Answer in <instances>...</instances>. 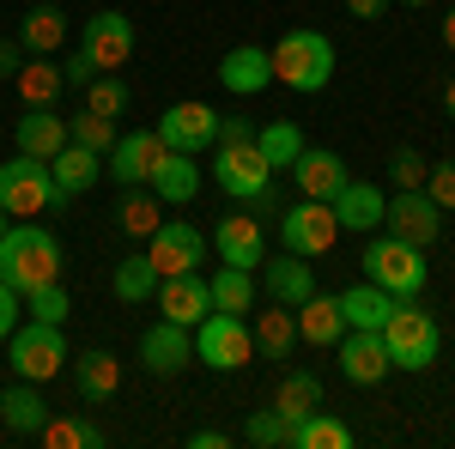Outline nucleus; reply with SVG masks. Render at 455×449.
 <instances>
[{
    "mask_svg": "<svg viewBox=\"0 0 455 449\" xmlns=\"http://www.w3.org/2000/svg\"><path fill=\"white\" fill-rule=\"evenodd\" d=\"M98 171H104V152H92V146H61V152H55V158H49V176H55V188H61V195H85V188H92V182H98Z\"/></svg>",
    "mask_w": 455,
    "mask_h": 449,
    "instance_id": "a878e982",
    "label": "nucleus"
},
{
    "mask_svg": "<svg viewBox=\"0 0 455 449\" xmlns=\"http://www.w3.org/2000/svg\"><path fill=\"white\" fill-rule=\"evenodd\" d=\"M188 444H195V449H225V444H231V437H225V431H195Z\"/></svg>",
    "mask_w": 455,
    "mask_h": 449,
    "instance_id": "3c124183",
    "label": "nucleus"
},
{
    "mask_svg": "<svg viewBox=\"0 0 455 449\" xmlns=\"http://www.w3.org/2000/svg\"><path fill=\"white\" fill-rule=\"evenodd\" d=\"M164 207H188L195 195H201V164H195V152H171L164 164H158V176L146 182Z\"/></svg>",
    "mask_w": 455,
    "mask_h": 449,
    "instance_id": "393cba45",
    "label": "nucleus"
},
{
    "mask_svg": "<svg viewBox=\"0 0 455 449\" xmlns=\"http://www.w3.org/2000/svg\"><path fill=\"white\" fill-rule=\"evenodd\" d=\"M12 79H19L25 109H55V98L68 92V79H61V61H55V55H31V61L12 73Z\"/></svg>",
    "mask_w": 455,
    "mask_h": 449,
    "instance_id": "bb28decb",
    "label": "nucleus"
},
{
    "mask_svg": "<svg viewBox=\"0 0 455 449\" xmlns=\"http://www.w3.org/2000/svg\"><path fill=\"white\" fill-rule=\"evenodd\" d=\"M212 249H219V261H231V268H261V261H267V231H261L255 212H225V219L212 225Z\"/></svg>",
    "mask_w": 455,
    "mask_h": 449,
    "instance_id": "dca6fc26",
    "label": "nucleus"
},
{
    "mask_svg": "<svg viewBox=\"0 0 455 449\" xmlns=\"http://www.w3.org/2000/svg\"><path fill=\"white\" fill-rule=\"evenodd\" d=\"M401 6H431V0H401Z\"/></svg>",
    "mask_w": 455,
    "mask_h": 449,
    "instance_id": "5fc2aeb1",
    "label": "nucleus"
},
{
    "mask_svg": "<svg viewBox=\"0 0 455 449\" xmlns=\"http://www.w3.org/2000/svg\"><path fill=\"white\" fill-rule=\"evenodd\" d=\"M212 182L237 201V207H255L267 188H274V164L261 158V146H255V134L243 140H219L212 146Z\"/></svg>",
    "mask_w": 455,
    "mask_h": 449,
    "instance_id": "7ed1b4c3",
    "label": "nucleus"
},
{
    "mask_svg": "<svg viewBox=\"0 0 455 449\" xmlns=\"http://www.w3.org/2000/svg\"><path fill=\"white\" fill-rule=\"evenodd\" d=\"M280 237H285L291 255L315 261V255H328V249L340 243V219H334L328 201H304V195H298V207L280 212Z\"/></svg>",
    "mask_w": 455,
    "mask_h": 449,
    "instance_id": "9d476101",
    "label": "nucleus"
},
{
    "mask_svg": "<svg viewBox=\"0 0 455 449\" xmlns=\"http://www.w3.org/2000/svg\"><path fill=\"white\" fill-rule=\"evenodd\" d=\"M383 341H388V365L395 371H425V365H437L443 334H437V316L431 310H419L413 298H395V310L383 322Z\"/></svg>",
    "mask_w": 455,
    "mask_h": 449,
    "instance_id": "f03ea898",
    "label": "nucleus"
},
{
    "mask_svg": "<svg viewBox=\"0 0 455 449\" xmlns=\"http://www.w3.org/2000/svg\"><path fill=\"white\" fill-rule=\"evenodd\" d=\"M36 437H43L49 449H98L104 444V431H98L92 419H49Z\"/></svg>",
    "mask_w": 455,
    "mask_h": 449,
    "instance_id": "58836bf2",
    "label": "nucleus"
},
{
    "mask_svg": "<svg viewBox=\"0 0 455 449\" xmlns=\"http://www.w3.org/2000/svg\"><path fill=\"white\" fill-rule=\"evenodd\" d=\"M261 268H267V298H274V304H291V310H298V304L315 292L310 261H304V255H291V249H285L280 261H261Z\"/></svg>",
    "mask_w": 455,
    "mask_h": 449,
    "instance_id": "c756f323",
    "label": "nucleus"
},
{
    "mask_svg": "<svg viewBox=\"0 0 455 449\" xmlns=\"http://www.w3.org/2000/svg\"><path fill=\"white\" fill-rule=\"evenodd\" d=\"M146 261L158 268V279L201 274V261H207V231H201V225H188V219H164V225L146 237Z\"/></svg>",
    "mask_w": 455,
    "mask_h": 449,
    "instance_id": "1a4fd4ad",
    "label": "nucleus"
},
{
    "mask_svg": "<svg viewBox=\"0 0 455 449\" xmlns=\"http://www.w3.org/2000/svg\"><path fill=\"white\" fill-rule=\"evenodd\" d=\"M140 365L152 377H176V371H188L195 365V334L182 328V322H152L140 334Z\"/></svg>",
    "mask_w": 455,
    "mask_h": 449,
    "instance_id": "f3484780",
    "label": "nucleus"
},
{
    "mask_svg": "<svg viewBox=\"0 0 455 449\" xmlns=\"http://www.w3.org/2000/svg\"><path fill=\"white\" fill-rule=\"evenodd\" d=\"M443 116H450V122H455V79H450V85H443Z\"/></svg>",
    "mask_w": 455,
    "mask_h": 449,
    "instance_id": "864d4df0",
    "label": "nucleus"
},
{
    "mask_svg": "<svg viewBox=\"0 0 455 449\" xmlns=\"http://www.w3.org/2000/svg\"><path fill=\"white\" fill-rule=\"evenodd\" d=\"M73 389H79V401H85V407L109 401V395L122 389V358H116L109 346H92V352H79V358H73Z\"/></svg>",
    "mask_w": 455,
    "mask_h": 449,
    "instance_id": "412c9836",
    "label": "nucleus"
},
{
    "mask_svg": "<svg viewBox=\"0 0 455 449\" xmlns=\"http://www.w3.org/2000/svg\"><path fill=\"white\" fill-rule=\"evenodd\" d=\"M383 219H388L395 237L419 243V249H425V243H437V231H443V207H437L425 188H401V195H388Z\"/></svg>",
    "mask_w": 455,
    "mask_h": 449,
    "instance_id": "4468645a",
    "label": "nucleus"
},
{
    "mask_svg": "<svg viewBox=\"0 0 455 449\" xmlns=\"http://www.w3.org/2000/svg\"><path fill=\"white\" fill-rule=\"evenodd\" d=\"M207 285H212V310H231V316L255 310V268H231V261H225Z\"/></svg>",
    "mask_w": 455,
    "mask_h": 449,
    "instance_id": "473e14b6",
    "label": "nucleus"
},
{
    "mask_svg": "<svg viewBox=\"0 0 455 449\" xmlns=\"http://www.w3.org/2000/svg\"><path fill=\"white\" fill-rule=\"evenodd\" d=\"M68 207V195L55 188V176L43 158H12V164H0V212L6 219H36V212H55Z\"/></svg>",
    "mask_w": 455,
    "mask_h": 449,
    "instance_id": "423d86ee",
    "label": "nucleus"
},
{
    "mask_svg": "<svg viewBox=\"0 0 455 449\" xmlns=\"http://www.w3.org/2000/svg\"><path fill=\"white\" fill-rule=\"evenodd\" d=\"M61 79H68V85H92V79H98V61H92L85 49H73L68 61H61Z\"/></svg>",
    "mask_w": 455,
    "mask_h": 449,
    "instance_id": "49530a36",
    "label": "nucleus"
},
{
    "mask_svg": "<svg viewBox=\"0 0 455 449\" xmlns=\"http://www.w3.org/2000/svg\"><path fill=\"white\" fill-rule=\"evenodd\" d=\"M340 334H347L340 298H322V292H310V298L298 304V341H304V346H334Z\"/></svg>",
    "mask_w": 455,
    "mask_h": 449,
    "instance_id": "cd10ccee",
    "label": "nucleus"
},
{
    "mask_svg": "<svg viewBox=\"0 0 455 449\" xmlns=\"http://www.w3.org/2000/svg\"><path fill=\"white\" fill-rule=\"evenodd\" d=\"M0 231H6V212H0Z\"/></svg>",
    "mask_w": 455,
    "mask_h": 449,
    "instance_id": "6e6d98bb",
    "label": "nucleus"
},
{
    "mask_svg": "<svg viewBox=\"0 0 455 449\" xmlns=\"http://www.w3.org/2000/svg\"><path fill=\"white\" fill-rule=\"evenodd\" d=\"M19 310H25V298H19V292L0 279V346H6V334L19 328Z\"/></svg>",
    "mask_w": 455,
    "mask_h": 449,
    "instance_id": "de8ad7c7",
    "label": "nucleus"
},
{
    "mask_svg": "<svg viewBox=\"0 0 455 449\" xmlns=\"http://www.w3.org/2000/svg\"><path fill=\"white\" fill-rule=\"evenodd\" d=\"M79 49L98 61V73H116V68H128V55H134V19L128 12H92L85 19V31H79Z\"/></svg>",
    "mask_w": 455,
    "mask_h": 449,
    "instance_id": "f8f14e48",
    "label": "nucleus"
},
{
    "mask_svg": "<svg viewBox=\"0 0 455 449\" xmlns=\"http://www.w3.org/2000/svg\"><path fill=\"white\" fill-rule=\"evenodd\" d=\"M388 310H395V298H388L383 285H371V279L340 292V316H347V328H383Z\"/></svg>",
    "mask_w": 455,
    "mask_h": 449,
    "instance_id": "2f4dec72",
    "label": "nucleus"
},
{
    "mask_svg": "<svg viewBox=\"0 0 455 449\" xmlns=\"http://www.w3.org/2000/svg\"><path fill=\"white\" fill-rule=\"evenodd\" d=\"M255 146L274 171H291V158L304 152V134H298V122H267V128H255Z\"/></svg>",
    "mask_w": 455,
    "mask_h": 449,
    "instance_id": "4c0bfd02",
    "label": "nucleus"
},
{
    "mask_svg": "<svg viewBox=\"0 0 455 449\" xmlns=\"http://www.w3.org/2000/svg\"><path fill=\"white\" fill-rule=\"evenodd\" d=\"M85 109H92V116H109V122H116V116L128 109V85H122L116 73H98V79L85 85Z\"/></svg>",
    "mask_w": 455,
    "mask_h": 449,
    "instance_id": "a19ab883",
    "label": "nucleus"
},
{
    "mask_svg": "<svg viewBox=\"0 0 455 449\" xmlns=\"http://www.w3.org/2000/svg\"><path fill=\"white\" fill-rule=\"evenodd\" d=\"M352 12H358V19H383L388 12V0H347Z\"/></svg>",
    "mask_w": 455,
    "mask_h": 449,
    "instance_id": "8fccbe9b",
    "label": "nucleus"
},
{
    "mask_svg": "<svg viewBox=\"0 0 455 449\" xmlns=\"http://www.w3.org/2000/svg\"><path fill=\"white\" fill-rule=\"evenodd\" d=\"M12 140H19V152H25V158H43V164H49V158L68 146V122H61L55 109H25V116H19V128H12Z\"/></svg>",
    "mask_w": 455,
    "mask_h": 449,
    "instance_id": "4be33fe9",
    "label": "nucleus"
},
{
    "mask_svg": "<svg viewBox=\"0 0 455 449\" xmlns=\"http://www.w3.org/2000/svg\"><path fill=\"white\" fill-rule=\"evenodd\" d=\"M171 158V146L158 140V128H140V134H116V146H109L104 171L122 182V188H146L152 176H158V164Z\"/></svg>",
    "mask_w": 455,
    "mask_h": 449,
    "instance_id": "9b49d317",
    "label": "nucleus"
},
{
    "mask_svg": "<svg viewBox=\"0 0 455 449\" xmlns=\"http://www.w3.org/2000/svg\"><path fill=\"white\" fill-rule=\"evenodd\" d=\"M443 49H450V55H455V6H450V12H443Z\"/></svg>",
    "mask_w": 455,
    "mask_h": 449,
    "instance_id": "603ef678",
    "label": "nucleus"
},
{
    "mask_svg": "<svg viewBox=\"0 0 455 449\" xmlns=\"http://www.w3.org/2000/svg\"><path fill=\"white\" fill-rule=\"evenodd\" d=\"M328 207H334V219H340V231H377L388 201H383V188H377V182H347Z\"/></svg>",
    "mask_w": 455,
    "mask_h": 449,
    "instance_id": "5701e85b",
    "label": "nucleus"
},
{
    "mask_svg": "<svg viewBox=\"0 0 455 449\" xmlns=\"http://www.w3.org/2000/svg\"><path fill=\"white\" fill-rule=\"evenodd\" d=\"M195 358H201L207 371H243L249 358H255L249 322L231 316V310H207L201 322H195Z\"/></svg>",
    "mask_w": 455,
    "mask_h": 449,
    "instance_id": "6e6552de",
    "label": "nucleus"
},
{
    "mask_svg": "<svg viewBox=\"0 0 455 449\" xmlns=\"http://www.w3.org/2000/svg\"><path fill=\"white\" fill-rule=\"evenodd\" d=\"M19 43H25V55H61L68 49V12L61 6H31L19 19Z\"/></svg>",
    "mask_w": 455,
    "mask_h": 449,
    "instance_id": "c85d7f7f",
    "label": "nucleus"
},
{
    "mask_svg": "<svg viewBox=\"0 0 455 449\" xmlns=\"http://www.w3.org/2000/svg\"><path fill=\"white\" fill-rule=\"evenodd\" d=\"M68 140H73V146H92V152H104V158H109V146H116V122L85 109V116H73V122H68Z\"/></svg>",
    "mask_w": 455,
    "mask_h": 449,
    "instance_id": "79ce46f5",
    "label": "nucleus"
},
{
    "mask_svg": "<svg viewBox=\"0 0 455 449\" xmlns=\"http://www.w3.org/2000/svg\"><path fill=\"white\" fill-rule=\"evenodd\" d=\"M425 171H431V164H425L419 146H401V152L388 158V176H395L401 188H425Z\"/></svg>",
    "mask_w": 455,
    "mask_h": 449,
    "instance_id": "c03bdc74",
    "label": "nucleus"
},
{
    "mask_svg": "<svg viewBox=\"0 0 455 449\" xmlns=\"http://www.w3.org/2000/svg\"><path fill=\"white\" fill-rule=\"evenodd\" d=\"M334 79V43L322 31H285L274 43V85L291 92H322Z\"/></svg>",
    "mask_w": 455,
    "mask_h": 449,
    "instance_id": "39448f33",
    "label": "nucleus"
},
{
    "mask_svg": "<svg viewBox=\"0 0 455 449\" xmlns=\"http://www.w3.org/2000/svg\"><path fill=\"white\" fill-rule=\"evenodd\" d=\"M255 352L261 358H291V341H298V310L291 304H274V310H261L255 316Z\"/></svg>",
    "mask_w": 455,
    "mask_h": 449,
    "instance_id": "7c9ffc66",
    "label": "nucleus"
},
{
    "mask_svg": "<svg viewBox=\"0 0 455 449\" xmlns=\"http://www.w3.org/2000/svg\"><path fill=\"white\" fill-rule=\"evenodd\" d=\"M0 279L19 298H31L36 285H55L61 279V243H55V231H43L36 219L6 225L0 231Z\"/></svg>",
    "mask_w": 455,
    "mask_h": 449,
    "instance_id": "f257e3e1",
    "label": "nucleus"
},
{
    "mask_svg": "<svg viewBox=\"0 0 455 449\" xmlns=\"http://www.w3.org/2000/svg\"><path fill=\"white\" fill-rule=\"evenodd\" d=\"M425 195H431L443 212H455V158H437V164L425 171Z\"/></svg>",
    "mask_w": 455,
    "mask_h": 449,
    "instance_id": "a18cd8bd",
    "label": "nucleus"
},
{
    "mask_svg": "<svg viewBox=\"0 0 455 449\" xmlns=\"http://www.w3.org/2000/svg\"><path fill=\"white\" fill-rule=\"evenodd\" d=\"M291 182H298V195H304V201H334L352 176H347V164H340V152L304 146V152L291 158Z\"/></svg>",
    "mask_w": 455,
    "mask_h": 449,
    "instance_id": "a211bd4d",
    "label": "nucleus"
},
{
    "mask_svg": "<svg viewBox=\"0 0 455 449\" xmlns=\"http://www.w3.org/2000/svg\"><path fill=\"white\" fill-rule=\"evenodd\" d=\"M164 201H158V195H152V188H128V201H122V207H116V225H122V231H128V237H152V231H158V225H164Z\"/></svg>",
    "mask_w": 455,
    "mask_h": 449,
    "instance_id": "c9c22d12",
    "label": "nucleus"
},
{
    "mask_svg": "<svg viewBox=\"0 0 455 449\" xmlns=\"http://www.w3.org/2000/svg\"><path fill=\"white\" fill-rule=\"evenodd\" d=\"M109 285H116L122 304H146V298L158 292V268H152L146 255H128V261H116V279H109Z\"/></svg>",
    "mask_w": 455,
    "mask_h": 449,
    "instance_id": "e433bc0d",
    "label": "nucleus"
},
{
    "mask_svg": "<svg viewBox=\"0 0 455 449\" xmlns=\"http://www.w3.org/2000/svg\"><path fill=\"white\" fill-rule=\"evenodd\" d=\"M219 85H225V92H237V98L267 92V85H274V49H255V43L231 49V55L219 61Z\"/></svg>",
    "mask_w": 455,
    "mask_h": 449,
    "instance_id": "aec40b11",
    "label": "nucleus"
},
{
    "mask_svg": "<svg viewBox=\"0 0 455 449\" xmlns=\"http://www.w3.org/2000/svg\"><path fill=\"white\" fill-rule=\"evenodd\" d=\"M291 449H352V431L340 425L334 413H322L315 407L310 419H298V431H291Z\"/></svg>",
    "mask_w": 455,
    "mask_h": 449,
    "instance_id": "f704fd0d",
    "label": "nucleus"
},
{
    "mask_svg": "<svg viewBox=\"0 0 455 449\" xmlns=\"http://www.w3.org/2000/svg\"><path fill=\"white\" fill-rule=\"evenodd\" d=\"M274 407H280V413L291 419V431H298V419H310L315 407H322V382H315L310 371H285L280 395H274Z\"/></svg>",
    "mask_w": 455,
    "mask_h": 449,
    "instance_id": "72a5a7b5",
    "label": "nucleus"
},
{
    "mask_svg": "<svg viewBox=\"0 0 455 449\" xmlns=\"http://www.w3.org/2000/svg\"><path fill=\"white\" fill-rule=\"evenodd\" d=\"M0 425L6 431H19V437H36L43 425H49V401L36 395V382H12V389H0Z\"/></svg>",
    "mask_w": 455,
    "mask_h": 449,
    "instance_id": "b1692460",
    "label": "nucleus"
},
{
    "mask_svg": "<svg viewBox=\"0 0 455 449\" xmlns=\"http://www.w3.org/2000/svg\"><path fill=\"white\" fill-rule=\"evenodd\" d=\"M243 437L255 449H291V419H285L280 407H261V413H249Z\"/></svg>",
    "mask_w": 455,
    "mask_h": 449,
    "instance_id": "ea45409f",
    "label": "nucleus"
},
{
    "mask_svg": "<svg viewBox=\"0 0 455 449\" xmlns=\"http://www.w3.org/2000/svg\"><path fill=\"white\" fill-rule=\"evenodd\" d=\"M158 140L171 146V152H207L212 140H219V109L212 104H171L158 116Z\"/></svg>",
    "mask_w": 455,
    "mask_h": 449,
    "instance_id": "ddd939ff",
    "label": "nucleus"
},
{
    "mask_svg": "<svg viewBox=\"0 0 455 449\" xmlns=\"http://www.w3.org/2000/svg\"><path fill=\"white\" fill-rule=\"evenodd\" d=\"M25 310H31L36 322H68V292H61V279H55V285H36L31 298H25Z\"/></svg>",
    "mask_w": 455,
    "mask_h": 449,
    "instance_id": "37998d69",
    "label": "nucleus"
},
{
    "mask_svg": "<svg viewBox=\"0 0 455 449\" xmlns=\"http://www.w3.org/2000/svg\"><path fill=\"white\" fill-rule=\"evenodd\" d=\"M334 346H340V377H347V382L371 389V382L388 377V341H383V328H347Z\"/></svg>",
    "mask_w": 455,
    "mask_h": 449,
    "instance_id": "2eb2a0df",
    "label": "nucleus"
},
{
    "mask_svg": "<svg viewBox=\"0 0 455 449\" xmlns=\"http://www.w3.org/2000/svg\"><path fill=\"white\" fill-rule=\"evenodd\" d=\"M158 316L164 322H182V328H195L201 316L212 310V285L201 274H171V279H158Z\"/></svg>",
    "mask_w": 455,
    "mask_h": 449,
    "instance_id": "6ab92c4d",
    "label": "nucleus"
},
{
    "mask_svg": "<svg viewBox=\"0 0 455 449\" xmlns=\"http://www.w3.org/2000/svg\"><path fill=\"white\" fill-rule=\"evenodd\" d=\"M358 268H364L371 285H383L388 298H419V292H425V249H419V243H407V237H395V231L371 243Z\"/></svg>",
    "mask_w": 455,
    "mask_h": 449,
    "instance_id": "0eeeda50",
    "label": "nucleus"
},
{
    "mask_svg": "<svg viewBox=\"0 0 455 449\" xmlns=\"http://www.w3.org/2000/svg\"><path fill=\"white\" fill-rule=\"evenodd\" d=\"M68 334H61V322H19L12 334H6V365L19 371L25 382H49L68 371Z\"/></svg>",
    "mask_w": 455,
    "mask_h": 449,
    "instance_id": "20e7f679",
    "label": "nucleus"
},
{
    "mask_svg": "<svg viewBox=\"0 0 455 449\" xmlns=\"http://www.w3.org/2000/svg\"><path fill=\"white\" fill-rule=\"evenodd\" d=\"M19 68H25V43L19 36H0V79H12Z\"/></svg>",
    "mask_w": 455,
    "mask_h": 449,
    "instance_id": "09e8293b",
    "label": "nucleus"
}]
</instances>
